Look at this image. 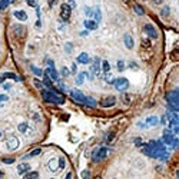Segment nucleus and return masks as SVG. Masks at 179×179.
<instances>
[{
	"label": "nucleus",
	"mask_w": 179,
	"mask_h": 179,
	"mask_svg": "<svg viewBox=\"0 0 179 179\" xmlns=\"http://www.w3.org/2000/svg\"><path fill=\"white\" fill-rule=\"evenodd\" d=\"M77 63H82V64H88L90 62V58H89V55H88V53H80V55H79V56H77Z\"/></svg>",
	"instance_id": "18"
},
{
	"label": "nucleus",
	"mask_w": 179,
	"mask_h": 179,
	"mask_svg": "<svg viewBox=\"0 0 179 179\" xmlns=\"http://www.w3.org/2000/svg\"><path fill=\"white\" fill-rule=\"evenodd\" d=\"M58 160H59V169H63L66 166V159H64L63 156H60Z\"/></svg>",
	"instance_id": "31"
},
{
	"label": "nucleus",
	"mask_w": 179,
	"mask_h": 179,
	"mask_svg": "<svg viewBox=\"0 0 179 179\" xmlns=\"http://www.w3.org/2000/svg\"><path fill=\"white\" fill-rule=\"evenodd\" d=\"M93 17H95L96 23H99V22L102 20V13H100V9H99V7H95V10H93Z\"/></svg>",
	"instance_id": "24"
},
{
	"label": "nucleus",
	"mask_w": 179,
	"mask_h": 179,
	"mask_svg": "<svg viewBox=\"0 0 179 179\" xmlns=\"http://www.w3.org/2000/svg\"><path fill=\"white\" fill-rule=\"evenodd\" d=\"M162 142H163L165 145H169L171 148H176V146H178V138H176V135L172 133V130H171V129H165V130H163Z\"/></svg>",
	"instance_id": "4"
},
{
	"label": "nucleus",
	"mask_w": 179,
	"mask_h": 179,
	"mask_svg": "<svg viewBox=\"0 0 179 179\" xmlns=\"http://www.w3.org/2000/svg\"><path fill=\"white\" fill-rule=\"evenodd\" d=\"M159 123V118L156 116H149L145 119V123H138L139 128H152V126H156Z\"/></svg>",
	"instance_id": "10"
},
{
	"label": "nucleus",
	"mask_w": 179,
	"mask_h": 179,
	"mask_svg": "<svg viewBox=\"0 0 179 179\" xmlns=\"http://www.w3.org/2000/svg\"><path fill=\"white\" fill-rule=\"evenodd\" d=\"M70 96H72V99H73L75 102L83 103V105H86V102H88V96H85L80 90H76V89L70 90Z\"/></svg>",
	"instance_id": "8"
},
{
	"label": "nucleus",
	"mask_w": 179,
	"mask_h": 179,
	"mask_svg": "<svg viewBox=\"0 0 179 179\" xmlns=\"http://www.w3.org/2000/svg\"><path fill=\"white\" fill-rule=\"evenodd\" d=\"M13 16L17 20H20V22H26L27 20V13L23 12V10H16V12L13 13Z\"/></svg>",
	"instance_id": "19"
},
{
	"label": "nucleus",
	"mask_w": 179,
	"mask_h": 179,
	"mask_svg": "<svg viewBox=\"0 0 179 179\" xmlns=\"http://www.w3.org/2000/svg\"><path fill=\"white\" fill-rule=\"evenodd\" d=\"M102 69H103L105 73H108V72L110 70V64H109L108 60H103V62H102Z\"/></svg>",
	"instance_id": "29"
},
{
	"label": "nucleus",
	"mask_w": 179,
	"mask_h": 179,
	"mask_svg": "<svg viewBox=\"0 0 179 179\" xmlns=\"http://www.w3.org/2000/svg\"><path fill=\"white\" fill-rule=\"evenodd\" d=\"M99 70H100V60H99V58H95L93 64H92V67H90V72H92L93 75H99Z\"/></svg>",
	"instance_id": "16"
},
{
	"label": "nucleus",
	"mask_w": 179,
	"mask_h": 179,
	"mask_svg": "<svg viewBox=\"0 0 179 179\" xmlns=\"http://www.w3.org/2000/svg\"><path fill=\"white\" fill-rule=\"evenodd\" d=\"M122 99H123V103H125V105H129L130 100H132V96L130 95H123L122 96Z\"/></svg>",
	"instance_id": "33"
},
{
	"label": "nucleus",
	"mask_w": 179,
	"mask_h": 179,
	"mask_svg": "<svg viewBox=\"0 0 179 179\" xmlns=\"http://www.w3.org/2000/svg\"><path fill=\"white\" fill-rule=\"evenodd\" d=\"M154 3H156V4H160V3H163V0H152Z\"/></svg>",
	"instance_id": "49"
},
{
	"label": "nucleus",
	"mask_w": 179,
	"mask_h": 179,
	"mask_svg": "<svg viewBox=\"0 0 179 179\" xmlns=\"http://www.w3.org/2000/svg\"><path fill=\"white\" fill-rule=\"evenodd\" d=\"M58 1H59V0H49L47 3H49V6H50V7H53V6H56V4H58Z\"/></svg>",
	"instance_id": "40"
},
{
	"label": "nucleus",
	"mask_w": 179,
	"mask_h": 179,
	"mask_svg": "<svg viewBox=\"0 0 179 179\" xmlns=\"http://www.w3.org/2000/svg\"><path fill=\"white\" fill-rule=\"evenodd\" d=\"M123 42H125V46L128 47V49H133V37L129 34V33H126L125 36H123Z\"/></svg>",
	"instance_id": "17"
},
{
	"label": "nucleus",
	"mask_w": 179,
	"mask_h": 179,
	"mask_svg": "<svg viewBox=\"0 0 179 179\" xmlns=\"http://www.w3.org/2000/svg\"><path fill=\"white\" fill-rule=\"evenodd\" d=\"M85 77H89V79H92V76H90L88 72H80L79 73V76H77V79H76V83L77 85H82L83 83V79Z\"/></svg>",
	"instance_id": "22"
},
{
	"label": "nucleus",
	"mask_w": 179,
	"mask_h": 179,
	"mask_svg": "<svg viewBox=\"0 0 179 179\" xmlns=\"http://www.w3.org/2000/svg\"><path fill=\"white\" fill-rule=\"evenodd\" d=\"M40 154H42V149H34V151H32L30 154L25 155L23 158H25V159H29V158H33V156H37V155H40Z\"/></svg>",
	"instance_id": "25"
},
{
	"label": "nucleus",
	"mask_w": 179,
	"mask_h": 179,
	"mask_svg": "<svg viewBox=\"0 0 179 179\" xmlns=\"http://www.w3.org/2000/svg\"><path fill=\"white\" fill-rule=\"evenodd\" d=\"M6 145H7V149H9V151H16V149L20 146L19 138H16L14 135H9L6 139Z\"/></svg>",
	"instance_id": "7"
},
{
	"label": "nucleus",
	"mask_w": 179,
	"mask_h": 179,
	"mask_svg": "<svg viewBox=\"0 0 179 179\" xmlns=\"http://www.w3.org/2000/svg\"><path fill=\"white\" fill-rule=\"evenodd\" d=\"M62 75H63L64 77H67L69 75H70V72H69V69H67V67H64V66H63V67H62Z\"/></svg>",
	"instance_id": "36"
},
{
	"label": "nucleus",
	"mask_w": 179,
	"mask_h": 179,
	"mask_svg": "<svg viewBox=\"0 0 179 179\" xmlns=\"http://www.w3.org/2000/svg\"><path fill=\"white\" fill-rule=\"evenodd\" d=\"M12 1H14V0H12Z\"/></svg>",
	"instance_id": "55"
},
{
	"label": "nucleus",
	"mask_w": 179,
	"mask_h": 179,
	"mask_svg": "<svg viewBox=\"0 0 179 179\" xmlns=\"http://www.w3.org/2000/svg\"><path fill=\"white\" fill-rule=\"evenodd\" d=\"M162 14H163V16H166V14H169V7H165V9L162 10Z\"/></svg>",
	"instance_id": "44"
},
{
	"label": "nucleus",
	"mask_w": 179,
	"mask_h": 179,
	"mask_svg": "<svg viewBox=\"0 0 179 179\" xmlns=\"http://www.w3.org/2000/svg\"><path fill=\"white\" fill-rule=\"evenodd\" d=\"M72 73H76V64H72Z\"/></svg>",
	"instance_id": "48"
},
{
	"label": "nucleus",
	"mask_w": 179,
	"mask_h": 179,
	"mask_svg": "<svg viewBox=\"0 0 179 179\" xmlns=\"http://www.w3.org/2000/svg\"><path fill=\"white\" fill-rule=\"evenodd\" d=\"M166 100H168V105H169V110L178 112V109H179V90L175 89V90L168 92Z\"/></svg>",
	"instance_id": "3"
},
{
	"label": "nucleus",
	"mask_w": 179,
	"mask_h": 179,
	"mask_svg": "<svg viewBox=\"0 0 179 179\" xmlns=\"http://www.w3.org/2000/svg\"><path fill=\"white\" fill-rule=\"evenodd\" d=\"M47 169L50 171V172H58L59 171V160L56 158H53L47 162Z\"/></svg>",
	"instance_id": "13"
},
{
	"label": "nucleus",
	"mask_w": 179,
	"mask_h": 179,
	"mask_svg": "<svg viewBox=\"0 0 179 179\" xmlns=\"http://www.w3.org/2000/svg\"><path fill=\"white\" fill-rule=\"evenodd\" d=\"M70 14H72V7L67 3H63L60 6V17H62V20L67 22V20L70 19Z\"/></svg>",
	"instance_id": "9"
},
{
	"label": "nucleus",
	"mask_w": 179,
	"mask_h": 179,
	"mask_svg": "<svg viewBox=\"0 0 179 179\" xmlns=\"http://www.w3.org/2000/svg\"><path fill=\"white\" fill-rule=\"evenodd\" d=\"M130 67H132V69H133V67H135V69H136L138 66H136V63H130Z\"/></svg>",
	"instance_id": "51"
},
{
	"label": "nucleus",
	"mask_w": 179,
	"mask_h": 179,
	"mask_svg": "<svg viewBox=\"0 0 179 179\" xmlns=\"http://www.w3.org/2000/svg\"><path fill=\"white\" fill-rule=\"evenodd\" d=\"M45 73L50 77L52 80H59V75H58V72H56L55 67H47V69L45 70Z\"/></svg>",
	"instance_id": "14"
},
{
	"label": "nucleus",
	"mask_w": 179,
	"mask_h": 179,
	"mask_svg": "<svg viewBox=\"0 0 179 179\" xmlns=\"http://www.w3.org/2000/svg\"><path fill=\"white\" fill-rule=\"evenodd\" d=\"M27 4L30 7H37V0H27Z\"/></svg>",
	"instance_id": "37"
},
{
	"label": "nucleus",
	"mask_w": 179,
	"mask_h": 179,
	"mask_svg": "<svg viewBox=\"0 0 179 179\" xmlns=\"http://www.w3.org/2000/svg\"><path fill=\"white\" fill-rule=\"evenodd\" d=\"M85 14H86L88 17H93V10H92L90 7H85Z\"/></svg>",
	"instance_id": "34"
},
{
	"label": "nucleus",
	"mask_w": 179,
	"mask_h": 179,
	"mask_svg": "<svg viewBox=\"0 0 179 179\" xmlns=\"http://www.w3.org/2000/svg\"><path fill=\"white\" fill-rule=\"evenodd\" d=\"M30 171V165L29 163H20L19 166H17V173L19 175H25L26 172H29Z\"/></svg>",
	"instance_id": "20"
},
{
	"label": "nucleus",
	"mask_w": 179,
	"mask_h": 179,
	"mask_svg": "<svg viewBox=\"0 0 179 179\" xmlns=\"http://www.w3.org/2000/svg\"><path fill=\"white\" fill-rule=\"evenodd\" d=\"M108 154H109L108 148H97V149L93 151V160L95 162H100V160H103L108 156Z\"/></svg>",
	"instance_id": "6"
},
{
	"label": "nucleus",
	"mask_w": 179,
	"mask_h": 179,
	"mask_svg": "<svg viewBox=\"0 0 179 179\" xmlns=\"http://www.w3.org/2000/svg\"><path fill=\"white\" fill-rule=\"evenodd\" d=\"M160 123H163V125L166 123V116H163V118H162V121H160Z\"/></svg>",
	"instance_id": "50"
},
{
	"label": "nucleus",
	"mask_w": 179,
	"mask_h": 179,
	"mask_svg": "<svg viewBox=\"0 0 179 179\" xmlns=\"http://www.w3.org/2000/svg\"><path fill=\"white\" fill-rule=\"evenodd\" d=\"M25 178L26 179H34V178H39V173L37 172H26L25 173Z\"/></svg>",
	"instance_id": "27"
},
{
	"label": "nucleus",
	"mask_w": 179,
	"mask_h": 179,
	"mask_svg": "<svg viewBox=\"0 0 179 179\" xmlns=\"http://www.w3.org/2000/svg\"><path fill=\"white\" fill-rule=\"evenodd\" d=\"M115 103H116L115 96H105L102 100H100V106L102 108H112Z\"/></svg>",
	"instance_id": "11"
},
{
	"label": "nucleus",
	"mask_w": 179,
	"mask_h": 179,
	"mask_svg": "<svg viewBox=\"0 0 179 179\" xmlns=\"http://www.w3.org/2000/svg\"><path fill=\"white\" fill-rule=\"evenodd\" d=\"M3 163H13V162H14V159H13V158H3Z\"/></svg>",
	"instance_id": "39"
},
{
	"label": "nucleus",
	"mask_w": 179,
	"mask_h": 179,
	"mask_svg": "<svg viewBox=\"0 0 179 179\" xmlns=\"http://www.w3.org/2000/svg\"><path fill=\"white\" fill-rule=\"evenodd\" d=\"M0 136H1V132H0Z\"/></svg>",
	"instance_id": "54"
},
{
	"label": "nucleus",
	"mask_w": 179,
	"mask_h": 179,
	"mask_svg": "<svg viewBox=\"0 0 179 179\" xmlns=\"http://www.w3.org/2000/svg\"><path fill=\"white\" fill-rule=\"evenodd\" d=\"M143 30H145V33L151 39H158V32H156V29L152 25H145L143 26Z\"/></svg>",
	"instance_id": "12"
},
{
	"label": "nucleus",
	"mask_w": 179,
	"mask_h": 179,
	"mask_svg": "<svg viewBox=\"0 0 179 179\" xmlns=\"http://www.w3.org/2000/svg\"><path fill=\"white\" fill-rule=\"evenodd\" d=\"M83 25H85V27H86L88 30H96V29H97V23L93 22V20H89V19L85 20Z\"/></svg>",
	"instance_id": "21"
},
{
	"label": "nucleus",
	"mask_w": 179,
	"mask_h": 179,
	"mask_svg": "<svg viewBox=\"0 0 179 179\" xmlns=\"http://www.w3.org/2000/svg\"><path fill=\"white\" fill-rule=\"evenodd\" d=\"M30 70L33 72V73H34V75H36V76H42V75H43V72H42V69H39V67H36V66H30Z\"/></svg>",
	"instance_id": "28"
},
{
	"label": "nucleus",
	"mask_w": 179,
	"mask_h": 179,
	"mask_svg": "<svg viewBox=\"0 0 179 179\" xmlns=\"http://www.w3.org/2000/svg\"><path fill=\"white\" fill-rule=\"evenodd\" d=\"M112 85L115 86L116 90L125 92V90H128V88H129V80L126 77H118L115 80H112Z\"/></svg>",
	"instance_id": "5"
},
{
	"label": "nucleus",
	"mask_w": 179,
	"mask_h": 179,
	"mask_svg": "<svg viewBox=\"0 0 179 179\" xmlns=\"http://www.w3.org/2000/svg\"><path fill=\"white\" fill-rule=\"evenodd\" d=\"M10 1H12V0H0V9L4 10V9L10 4Z\"/></svg>",
	"instance_id": "30"
},
{
	"label": "nucleus",
	"mask_w": 179,
	"mask_h": 179,
	"mask_svg": "<svg viewBox=\"0 0 179 179\" xmlns=\"http://www.w3.org/2000/svg\"><path fill=\"white\" fill-rule=\"evenodd\" d=\"M142 152L148 156H151V158H156V159L160 160H168V158H169L165 143L162 141H151L149 143L143 145Z\"/></svg>",
	"instance_id": "1"
},
{
	"label": "nucleus",
	"mask_w": 179,
	"mask_h": 179,
	"mask_svg": "<svg viewBox=\"0 0 179 179\" xmlns=\"http://www.w3.org/2000/svg\"><path fill=\"white\" fill-rule=\"evenodd\" d=\"M141 46L145 47V49H152V45H151V40H149V39H142Z\"/></svg>",
	"instance_id": "26"
},
{
	"label": "nucleus",
	"mask_w": 179,
	"mask_h": 179,
	"mask_svg": "<svg viewBox=\"0 0 179 179\" xmlns=\"http://www.w3.org/2000/svg\"><path fill=\"white\" fill-rule=\"evenodd\" d=\"M133 9H135V12L138 13L139 16H143V13H145V12H143V9H142V7L139 6V4H135V6H133Z\"/></svg>",
	"instance_id": "32"
},
{
	"label": "nucleus",
	"mask_w": 179,
	"mask_h": 179,
	"mask_svg": "<svg viewBox=\"0 0 179 179\" xmlns=\"http://www.w3.org/2000/svg\"><path fill=\"white\" fill-rule=\"evenodd\" d=\"M67 4H69L70 7H76V1H75V0H69V1H67Z\"/></svg>",
	"instance_id": "43"
},
{
	"label": "nucleus",
	"mask_w": 179,
	"mask_h": 179,
	"mask_svg": "<svg viewBox=\"0 0 179 179\" xmlns=\"http://www.w3.org/2000/svg\"><path fill=\"white\" fill-rule=\"evenodd\" d=\"M70 49H72V45H70V43H67V45H66V52H67V53H70Z\"/></svg>",
	"instance_id": "45"
},
{
	"label": "nucleus",
	"mask_w": 179,
	"mask_h": 179,
	"mask_svg": "<svg viewBox=\"0 0 179 179\" xmlns=\"http://www.w3.org/2000/svg\"><path fill=\"white\" fill-rule=\"evenodd\" d=\"M123 1H125V3H129V0H123Z\"/></svg>",
	"instance_id": "53"
},
{
	"label": "nucleus",
	"mask_w": 179,
	"mask_h": 179,
	"mask_svg": "<svg viewBox=\"0 0 179 179\" xmlns=\"http://www.w3.org/2000/svg\"><path fill=\"white\" fill-rule=\"evenodd\" d=\"M17 129H19V132L27 135V132H29V125H27V122H22V123H19Z\"/></svg>",
	"instance_id": "23"
},
{
	"label": "nucleus",
	"mask_w": 179,
	"mask_h": 179,
	"mask_svg": "<svg viewBox=\"0 0 179 179\" xmlns=\"http://www.w3.org/2000/svg\"><path fill=\"white\" fill-rule=\"evenodd\" d=\"M47 64H49V67H55V63H53V60H47Z\"/></svg>",
	"instance_id": "47"
},
{
	"label": "nucleus",
	"mask_w": 179,
	"mask_h": 179,
	"mask_svg": "<svg viewBox=\"0 0 179 179\" xmlns=\"http://www.w3.org/2000/svg\"><path fill=\"white\" fill-rule=\"evenodd\" d=\"M1 176H3V172H1V171H0V178H1Z\"/></svg>",
	"instance_id": "52"
},
{
	"label": "nucleus",
	"mask_w": 179,
	"mask_h": 179,
	"mask_svg": "<svg viewBox=\"0 0 179 179\" xmlns=\"http://www.w3.org/2000/svg\"><path fill=\"white\" fill-rule=\"evenodd\" d=\"M4 79H13V80H17V82L20 80V77L17 76V75L12 73V72H6V73H3V75L0 76V83H1V82H3Z\"/></svg>",
	"instance_id": "15"
},
{
	"label": "nucleus",
	"mask_w": 179,
	"mask_h": 179,
	"mask_svg": "<svg viewBox=\"0 0 179 179\" xmlns=\"http://www.w3.org/2000/svg\"><path fill=\"white\" fill-rule=\"evenodd\" d=\"M33 83H34V86L39 88V89H42V88H43V83H42L40 80H37V79H34V80H33Z\"/></svg>",
	"instance_id": "38"
},
{
	"label": "nucleus",
	"mask_w": 179,
	"mask_h": 179,
	"mask_svg": "<svg viewBox=\"0 0 179 179\" xmlns=\"http://www.w3.org/2000/svg\"><path fill=\"white\" fill-rule=\"evenodd\" d=\"M9 100V97H7L6 95H0V103L1 102H7Z\"/></svg>",
	"instance_id": "41"
},
{
	"label": "nucleus",
	"mask_w": 179,
	"mask_h": 179,
	"mask_svg": "<svg viewBox=\"0 0 179 179\" xmlns=\"http://www.w3.org/2000/svg\"><path fill=\"white\" fill-rule=\"evenodd\" d=\"M42 96L46 102L49 103H55V105H63L64 103V97L55 90H42Z\"/></svg>",
	"instance_id": "2"
},
{
	"label": "nucleus",
	"mask_w": 179,
	"mask_h": 179,
	"mask_svg": "<svg viewBox=\"0 0 179 179\" xmlns=\"http://www.w3.org/2000/svg\"><path fill=\"white\" fill-rule=\"evenodd\" d=\"M3 89H6V90H9V89H12V86L9 83H6V85H3Z\"/></svg>",
	"instance_id": "46"
},
{
	"label": "nucleus",
	"mask_w": 179,
	"mask_h": 179,
	"mask_svg": "<svg viewBox=\"0 0 179 179\" xmlns=\"http://www.w3.org/2000/svg\"><path fill=\"white\" fill-rule=\"evenodd\" d=\"M123 69H125V62H123V60H119V62H118V70L122 72Z\"/></svg>",
	"instance_id": "35"
},
{
	"label": "nucleus",
	"mask_w": 179,
	"mask_h": 179,
	"mask_svg": "<svg viewBox=\"0 0 179 179\" xmlns=\"http://www.w3.org/2000/svg\"><path fill=\"white\" fill-rule=\"evenodd\" d=\"M89 176H90L89 171H83V172H82V178H89Z\"/></svg>",
	"instance_id": "42"
}]
</instances>
